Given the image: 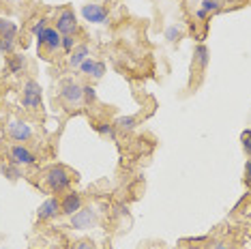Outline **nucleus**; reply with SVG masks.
I'll return each instance as SVG.
<instances>
[{"mask_svg": "<svg viewBox=\"0 0 251 249\" xmlns=\"http://www.w3.org/2000/svg\"><path fill=\"white\" fill-rule=\"evenodd\" d=\"M71 174L65 166H52L45 172V185L50 187V191L54 194H62V191L71 189Z\"/></svg>", "mask_w": 251, "mask_h": 249, "instance_id": "f257e3e1", "label": "nucleus"}, {"mask_svg": "<svg viewBox=\"0 0 251 249\" xmlns=\"http://www.w3.org/2000/svg\"><path fill=\"white\" fill-rule=\"evenodd\" d=\"M58 97L62 99V103L75 107L84 101V86H79V84L75 80H71V77H65V80L60 82Z\"/></svg>", "mask_w": 251, "mask_h": 249, "instance_id": "f03ea898", "label": "nucleus"}, {"mask_svg": "<svg viewBox=\"0 0 251 249\" xmlns=\"http://www.w3.org/2000/svg\"><path fill=\"white\" fill-rule=\"evenodd\" d=\"M41 99H43V90L35 80H28L22 90V105L26 110H39L41 107Z\"/></svg>", "mask_w": 251, "mask_h": 249, "instance_id": "7ed1b4c3", "label": "nucleus"}, {"mask_svg": "<svg viewBox=\"0 0 251 249\" xmlns=\"http://www.w3.org/2000/svg\"><path fill=\"white\" fill-rule=\"evenodd\" d=\"M82 18L90 22V24H107L110 22V11L101 2H90L82 7Z\"/></svg>", "mask_w": 251, "mask_h": 249, "instance_id": "20e7f679", "label": "nucleus"}, {"mask_svg": "<svg viewBox=\"0 0 251 249\" xmlns=\"http://www.w3.org/2000/svg\"><path fill=\"white\" fill-rule=\"evenodd\" d=\"M54 28L60 32L62 37L75 35V32H77V18H75V13H73L71 9H62L58 13V18H56V22H54Z\"/></svg>", "mask_w": 251, "mask_h": 249, "instance_id": "39448f33", "label": "nucleus"}, {"mask_svg": "<svg viewBox=\"0 0 251 249\" xmlns=\"http://www.w3.org/2000/svg\"><path fill=\"white\" fill-rule=\"evenodd\" d=\"M71 228L73 230H90L97 224V211L90 206H82L75 215H71Z\"/></svg>", "mask_w": 251, "mask_h": 249, "instance_id": "423d86ee", "label": "nucleus"}, {"mask_svg": "<svg viewBox=\"0 0 251 249\" xmlns=\"http://www.w3.org/2000/svg\"><path fill=\"white\" fill-rule=\"evenodd\" d=\"M7 133L11 135L13 142H28L32 135V127L24 121H18V118H11L7 123Z\"/></svg>", "mask_w": 251, "mask_h": 249, "instance_id": "0eeeda50", "label": "nucleus"}, {"mask_svg": "<svg viewBox=\"0 0 251 249\" xmlns=\"http://www.w3.org/2000/svg\"><path fill=\"white\" fill-rule=\"evenodd\" d=\"M9 159L13 166H32V163L37 161V157H35V152L28 150L26 146L15 144V146H11V150H9Z\"/></svg>", "mask_w": 251, "mask_h": 249, "instance_id": "6e6552de", "label": "nucleus"}, {"mask_svg": "<svg viewBox=\"0 0 251 249\" xmlns=\"http://www.w3.org/2000/svg\"><path fill=\"white\" fill-rule=\"evenodd\" d=\"M62 213V204L58 198H48L45 202H41V206L37 208V217L39 219H54Z\"/></svg>", "mask_w": 251, "mask_h": 249, "instance_id": "1a4fd4ad", "label": "nucleus"}, {"mask_svg": "<svg viewBox=\"0 0 251 249\" xmlns=\"http://www.w3.org/2000/svg\"><path fill=\"white\" fill-rule=\"evenodd\" d=\"M39 43L45 45L50 52H58V50H60V43H62V35H60L58 30H56L54 26H48V28H45V30L41 32V37H39Z\"/></svg>", "mask_w": 251, "mask_h": 249, "instance_id": "9d476101", "label": "nucleus"}, {"mask_svg": "<svg viewBox=\"0 0 251 249\" xmlns=\"http://www.w3.org/2000/svg\"><path fill=\"white\" fill-rule=\"evenodd\" d=\"M62 215H67V217H71V215H75L79 208L84 206L82 202V196L75 194V191H67V196L62 198Z\"/></svg>", "mask_w": 251, "mask_h": 249, "instance_id": "9b49d317", "label": "nucleus"}, {"mask_svg": "<svg viewBox=\"0 0 251 249\" xmlns=\"http://www.w3.org/2000/svg\"><path fill=\"white\" fill-rule=\"evenodd\" d=\"M20 26L11 20L0 18V41H18Z\"/></svg>", "mask_w": 251, "mask_h": 249, "instance_id": "f8f14e48", "label": "nucleus"}, {"mask_svg": "<svg viewBox=\"0 0 251 249\" xmlns=\"http://www.w3.org/2000/svg\"><path fill=\"white\" fill-rule=\"evenodd\" d=\"M86 58H90V48L86 43H79V45H75V50L69 54V67L71 69H79V65H82Z\"/></svg>", "mask_w": 251, "mask_h": 249, "instance_id": "ddd939ff", "label": "nucleus"}, {"mask_svg": "<svg viewBox=\"0 0 251 249\" xmlns=\"http://www.w3.org/2000/svg\"><path fill=\"white\" fill-rule=\"evenodd\" d=\"M208 60H210V54H208V48L206 45H196V65L200 71H204L208 67Z\"/></svg>", "mask_w": 251, "mask_h": 249, "instance_id": "4468645a", "label": "nucleus"}, {"mask_svg": "<svg viewBox=\"0 0 251 249\" xmlns=\"http://www.w3.org/2000/svg\"><path fill=\"white\" fill-rule=\"evenodd\" d=\"M24 65H26V60H24V56L22 54H11L9 58H7V67H9V71L11 73H22L24 71Z\"/></svg>", "mask_w": 251, "mask_h": 249, "instance_id": "2eb2a0df", "label": "nucleus"}, {"mask_svg": "<svg viewBox=\"0 0 251 249\" xmlns=\"http://www.w3.org/2000/svg\"><path fill=\"white\" fill-rule=\"evenodd\" d=\"M114 124H116V129H121V131H133V129L138 127V118L135 116H118Z\"/></svg>", "mask_w": 251, "mask_h": 249, "instance_id": "dca6fc26", "label": "nucleus"}, {"mask_svg": "<svg viewBox=\"0 0 251 249\" xmlns=\"http://www.w3.org/2000/svg\"><path fill=\"white\" fill-rule=\"evenodd\" d=\"M182 32H185V28H182L180 24H172V26L165 28V39H168L170 43H176L182 37Z\"/></svg>", "mask_w": 251, "mask_h": 249, "instance_id": "f3484780", "label": "nucleus"}, {"mask_svg": "<svg viewBox=\"0 0 251 249\" xmlns=\"http://www.w3.org/2000/svg\"><path fill=\"white\" fill-rule=\"evenodd\" d=\"M97 133L103 135V138H114V133H116V124L114 123H99L97 124Z\"/></svg>", "mask_w": 251, "mask_h": 249, "instance_id": "a211bd4d", "label": "nucleus"}, {"mask_svg": "<svg viewBox=\"0 0 251 249\" xmlns=\"http://www.w3.org/2000/svg\"><path fill=\"white\" fill-rule=\"evenodd\" d=\"M200 7H202L210 15V13H219V11L224 9V4H221L219 0H202V2H200Z\"/></svg>", "mask_w": 251, "mask_h": 249, "instance_id": "6ab92c4d", "label": "nucleus"}, {"mask_svg": "<svg viewBox=\"0 0 251 249\" xmlns=\"http://www.w3.org/2000/svg\"><path fill=\"white\" fill-rule=\"evenodd\" d=\"M75 35H67V37H62V43H60V48H62V52H67V54H71L73 50H75Z\"/></svg>", "mask_w": 251, "mask_h": 249, "instance_id": "aec40b11", "label": "nucleus"}, {"mask_svg": "<svg viewBox=\"0 0 251 249\" xmlns=\"http://www.w3.org/2000/svg\"><path fill=\"white\" fill-rule=\"evenodd\" d=\"M105 75V65L101 60H97L95 62V67H93V71H90V80H101V77Z\"/></svg>", "mask_w": 251, "mask_h": 249, "instance_id": "412c9836", "label": "nucleus"}, {"mask_svg": "<svg viewBox=\"0 0 251 249\" xmlns=\"http://www.w3.org/2000/svg\"><path fill=\"white\" fill-rule=\"evenodd\" d=\"M84 101H86V103H95L97 101V90H95L93 84H86V86H84Z\"/></svg>", "mask_w": 251, "mask_h": 249, "instance_id": "4be33fe9", "label": "nucleus"}, {"mask_svg": "<svg viewBox=\"0 0 251 249\" xmlns=\"http://www.w3.org/2000/svg\"><path fill=\"white\" fill-rule=\"evenodd\" d=\"M45 28H48V20L45 18H39L37 22H35V26H32V35H35L37 39L41 37V32L45 30Z\"/></svg>", "mask_w": 251, "mask_h": 249, "instance_id": "5701e85b", "label": "nucleus"}, {"mask_svg": "<svg viewBox=\"0 0 251 249\" xmlns=\"http://www.w3.org/2000/svg\"><path fill=\"white\" fill-rule=\"evenodd\" d=\"M95 62H97L95 58H86V60L82 62V65H79V69H77V71L82 73V75H86V77H88V75H90V71H93V67H95Z\"/></svg>", "mask_w": 251, "mask_h": 249, "instance_id": "b1692460", "label": "nucleus"}, {"mask_svg": "<svg viewBox=\"0 0 251 249\" xmlns=\"http://www.w3.org/2000/svg\"><path fill=\"white\" fill-rule=\"evenodd\" d=\"M15 43L18 41H0V52H2L4 56L15 54Z\"/></svg>", "mask_w": 251, "mask_h": 249, "instance_id": "393cba45", "label": "nucleus"}, {"mask_svg": "<svg viewBox=\"0 0 251 249\" xmlns=\"http://www.w3.org/2000/svg\"><path fill=\"white\" fill-rule=\"evenodd\" d=\"M241 142H243V149L247 155H251V129H247V131H243L241 135Z\"/></svg>", "mask_w": 251, "mask_h": 249, "instance_id": "a878e982", "label": "nucleus"}, {"mask_svg": "<svg viewBox=\"0 0 251 249\" xmlns=\"http://www.w3.org/2000/svg\"><path fill=\"white\" fill-rule=\"evenodd\" d=\"M4 174H7L9 178H18V176H20V170H15V168H4Z\"/></svg>", "mask_w": 251, "mask_h": 249, "instance_id": "bb28decb", "label": "nucleus"}, {"mask_svg": "<svg viewBox=\"0 0 251 249\" xmlns=\"http://www.w3.org/2000/svg\"><path fill=\"white\" fill-rule=\"evenodd\" d=\"M208 18V13H206V11H204L202 7H198V11H196V20H200V22H204V20H206Z\"/></svg>", "mask_w": 251, "mask_h": 249, "instance_id": "cd10ccee", "label": "nucleus"}, {"mask_svg": "<svg viewBox=\"0 0 251 249\" xmlns=\"http://www.w3.org/2000/svg\"><path fill=\"white\" fill-rule=\"evenodd\" d=\"M75 249H95V245L90 241H82V243H77Z\"/></svg>", "mask_w": 251, "mask_h": 249, "instance_id": "c85d7f7f", "label": "nucleus"}, {"mask_svg": "<svg viewBox=\"0 0 251 249\" xmlns=\"http://www.w3.org/2000/svg\"><path fill=\"white\" fill-rule=\"evenodd\" d=\"M245 178H247V183L251 185V159L247 161V166H245Z\"/></svg>", "mask_w": 251, "mask_h": 249, "instance_id": "c756f323", "label": "nucleus"}, {"mask_svg": "<svg viewBox=\"0 0 251 249\" xmlns=\"http://www.w3.org/2000/svg\"><path fill=\"white\" fill-rule=\"evenodd\" d=\"M215 249H230V247H227V245H221V243H219V245H217Z\"/></svg>", "mask_w": 251, "mask_h": 249, "instance_id": "7c9ffc66", "label": "nucleus"}, {"mask_svg": "<svg viewBox=\"0 0 251 249\" xmlns=\"http://www.w3.org/2000/svg\"><path fill=\"white\" fill-rule=\"evenodd\" d=\"M2 2H18V0H2Z\"/></svg>", "mask_w": 251, "mask_h": 249, "instance_id": "2f4dec72", "label": "nucleus"}, {"mask_svg": "<svg viewBox=\"0 0 251 249\" xmlns=\"http://www.w3.org/2000/svg\"><path fill=\"white\" fill-rule=\"evenodd\" d=\"M93 2H101V0H93Z\"/></svg>", "mask_w": 251, "mask_h": 249, "instance_id": "473e14b6", "label": "nucleus"}, {"mask_svg": "<svg viewBox=\"0 0 251 249\" xmlns=\"http://www.w3.org/2000/svg\"><path fill=\"white\" fill-rule=\"evenodd\" d=\"M219 2H226V0H219Z\"/></svg>", "mask_w": 251, "mask_h": 249, "instance_id": "72a5a7b5", "label": "nucleus"}]
</instances>
